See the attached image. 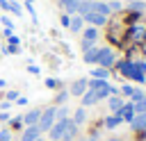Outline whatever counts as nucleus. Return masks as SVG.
Masks as SVG:
<instances>
[{
    "label": "nucleus",
    "instance_id": "1",
    "mask_svg": "<svg viewBox=\"0 0 146 141\" xmlns=\"http://www.w3.org/2000/svg\"><path fill=\"white\" fill-rule=\"evenodd\" d=\"M119 70H121L125 77L135 80V82H146V75H144L141 70H137L135 61H121V64H119Z\"/></svg>",
    "mask_w": 146,
    "mask_h": 141
},
{
    "label": "nucleus",
    "instance_id": "2",
    "mask_svg": "<svg viewBox=\"0 0 146 141\" xmlns=\"http://www.w3.org/2000/svg\"><path fill=\"white\" fill-rule=\"evenodd\" d=\"M55 125V107H48L46 111H41V116H39V123H36V127L41 130V132H48L50 127Z\"/></svg>",
    "mask_w": 146,
    "mask_h": 141
},
{
    "label": "nucleus",
    "instance_id": "3",
    "mask_svg": "<svg viewBox=\"0 0 146 141\" xmlns=\"http://www.w3.org/2000/svg\"><path fill=\"white\" fill-rule=\"evenodd\" d=\"M89 89H94V91L100 96V100L107 98L110 93H114V89L107 84V80H91V82H89Z\"/></svg>",
    "mask_w": 146,
    "mask_h": 141
},
{
    "label": "nucleus",
    "instance_id": "4",
    "mask_svg": "<svg viewBox=\"0 0 146 141\" xmlns=\"http://www.w3.org/2000/svg\"><path fill=\"white\" fill-rule=\"evenodd\" d=\"M96 64L103 66V68H110V66L114 64V52H112V48H100V50H98V59H96Z\"/></svg>",
    "mask_w": 146,
    "mask_h": 141
},
{
    "label": "nucleus",
    "instance_id": "5",
    "mask_svg": "<svg viewBox=\"0 0 146 141\" xmlns=\"http://www.w3.org/2000/svg\"><path fill=\"white\" fill-rule=\"evenodd\" d=\"M68 121V118H66ZM66 121H55V125L48 130L50 132V141H59L64 136V130H66Z\"/></svg>",
    "mask_w": 146,
    "mask_h": 141
},
{
    "label": "nucleus",
    "instance_id": "6",
    "mask_svg": "<svg viewBox=\"0 0 146 141\" xmlns=\"http://www.w3.org/2000/svg\"><path fill=\"white\" fill-rule=\"evenodd\" d=\"M87 89H89V82L84 80V77H80V80H75L73 84H71V96H84L87 93Z\"/></svg>",
    "mask_w": 146,
    "mask_h": 141
},
{
    "label": "nucleus",
    "instance_id": "7",
    "mask_svg": "<svg viewBox=\"0 0 146 141\" xmlns=\"http://www.w3.org/2000/svg\"><path fill=\"white\" fill-rule=\"evenodd\" d=\"M82 20H84V23H91V25H103V23H107V16L96 14V11H87V14L82 16Z\"/></svg>",
    "mask_w": 146,
    "mask_h": 141
},
{
    "label": "nucleus",
    "instance_id": "8",
    "mask_svg": "<svg viewBox=\"0 0 146 141\" xmlns=\"http://www.w3.org/2000/svg\"><path fill=\"white\" fill-rule=\"evenodd\" d=\"M41 136V130L36 127V125H27L25 130H23V136H21V141H36Z\"/></svg>",
    "mask_w": 146,
    "mask_h": 141
},
{
    "label": "nucleus",
    "instance_id": "9",
    "mask_svg": "<svg viewBox=\"0 0 146 141\" xmlns=\"http://www.w3.org/2000/svg\"><path fill=\"white\" fill-rule=\"evenodd\" d=\"M116 116H119L121 121H128V123H130V121L135 118V109H132V102H128V105H123V107H121V109L116 111Z\"/></svg>",
    "mask_w": 146,
    "mask_h": 141
},
{
    "label": "nucleus",
    "instance_id": "10",
    "mask_svg": "<svg viewBox=\"0 0 146 141\" xmlns=\"http://www.w3.org/2000/svg\"><path fill=\"white\" fill-rule=\"evenodd\" d=\"M91 11L103 14V16H110V14H112V11H110V5L103 2V0H91Z\"/></svg>",
    "mask_w": 146,
    "mask_h": 141
},
{
    "label": "nucleus",
    "instance_id": "11",
    "mask_svg": "<svg viewBox=\"0 0 146 141\" xmlns=\"http://www.w3.org/2000/svg\"><path fill=\"white\" fill-rule=\"evenodd\" d=\"M98 100H100V96H98L94 89H87V93L82 96V105H80V107H89V105H96Z\"/></svg>",
    "mask_w": 146,
    "mask_h": 141
},
{
    "label": "nucleus",
    "instance_id": "12",
    "mask_svg": "<svg viewBox=\"0 0 146 141\" xmlns=\"http://www.w3.org/2000/svg\"><path fill=\"white\" fill-rule=\"evenodd\" d=\"M75 134H78V125H75L73 121H66V130H64V136H62L59 141H73Z\"/></svg>",
    "mask_w": 146,
    "mask_h": 141
},
{
    "label": "nucleus",
    "instance_id": "13",
    "mask_svg": "<svg viewBox=\"0 0 146 141\" xmlns=\"http://www.w3.org/2000/svg\"><path fill=\"white\" fill-rule=\"evenodd\" d=\"M130 125H132V130H137V132L146 130V111H144V114H135V118L130 121Z\"/></svg>",
    "mask_w": 146,
    "mask_h": 141
},
{
    "label": "nucleus",
    "instance_id": "14",
    "mask_svg": "<svg viewBox=\"0 0 146 141\" xmlns=\"http://www.w3.org/2000/svg\"><path fill=\"white\" fill-rule=\"evenodd\" d=\"M98 50H100V48H89V50H84V52H82V61H84V64H96Z\"/></svg>",
    "mask_w": 146,
    "mask_h": 141
},
{
    "label": "nucleus",
    "instance_id": "15",
    "mask_svg": "<svg viewBox=\"0 0 146 141\" xmlns=\"http://www.w3.org/2000/svg\"><path fill=\"white\" fill-rule=\"evenodd\" d=\"M39 116H41V111L39 109H32V111H27L23 116V121H25V125H36L39 123Z\"/></svg>",
    "mask_w": 146,
    "mask_h": 141
},
{
    "label": "nucleus",
    "instance_id": "16",
    "mask_svg": "<svg viewBox=\"0 0 146 141\" xmlns=\"http://www.w3.org/2000/svg\"><path fill=\"white\" fill-rule=\"evenodd\" d=\"M0 7L5 9V11H14L16 16H21L23 11H21V7H16V2H9V0H0Z\"/></svg>",
    "mask_w": 146,
    "mask_h": 141
},
{
    "label": "nucleus",
    "instance_id": "17",
    "mask_svg": "<svg viewBox=\"0 0 146 141\" xmlns=\"http://www.w3.org/2000/svg\"><path fill=\"white\" fill-rule=\"evenodd\" d=\"M128 9L135 11V14H141V11L146 9V2H141V0H132V2H128Z\"/></svg>",
    "mask_w": 146,
    "mask_h": 141
},
{
    "label": "nucleus",
    "instance_id": "18",
    "mask_svg": "<svg viewBox=\"0 0 146 141\" xmlns=\"http://www.w3.org/2000/svg\"><path fill=\"white\" fill-rule=\"evenodd\" d=\"M82 23H84L82 16H73L71 23H68V30H71V32H80V30H82Z\"/></svg>",
    "mask_w": 146,
    "mask_h": 141
},
{
    "label": "nucleus",
    "instance_id": "19",
    "mask_svg": "<svg viewBox=\"0 0 146 141\" xmlns=\"http://www.w3.org/2000/svg\"><path fill=\"white\" fill-rule=\"evenodd\" d=\"M130 36H132V39H135V41H141V39H144V36H146V30H144V27H141V25H135V27H132V30H130Z\"/></svg>",
    "mask_w": 146,
    "mask_h": 141
},
{
    "label": "nucleus",
    "instance_id": "20",
    "mask_svg": "<svg viewBox=\"0 0 146 141\" xmlns=\"http://www.w3.org/2000/svg\"><path fill=\"white\" fill-rule=\"evenodd\" d=\"M91 75H94L96 80H107V77H110V70L103 68V66H96V68L91 70Z\"/></svg>",
    "mask_w": 146,
    "mask_h": 141
},
{
    "label": "nucleus",
    "instance_id": "21",
    "mask_svg": "<svg viewBox=\"0 0 146 141\" xmlns=\"http://www.w3.org/2000/svg\"><path fill=\"white\" fill-rule=\"evenodd\" d=\"M84 121H87V111H84V107H78L75 109V116H73V123L75 125H82Z\"/></svg>",
    "mask_w": 146,
    "mask_h": 141
},
{
    "label": "nucleus",
    "instance_id": "22",
    "mask_svg": "<svg viewBox=\"0 0 146 141\" xmlns=\"http://www.w3.org/2000/svg\"><path fill=\"white\" fill-rule=\"evenodd\" d=\"M132 109H135V114H144V111H146V96H144L141 100H135V102H132Z\"/></svg>",
    "mask_w": 146,
    "mask_h": 141
},
{
    "label": "nucleus",
    "instance_id": "23",
    "mask_svg": "<svg viewBox=\"0 0 146 141\" xmlns=\"http://www.w3.org/2000/svg\"><path fill=\"white\" fill-rule=\"evenodd\" d=\"M121 107H123V100H121L119 96H112V98H110V109H112V111H119Z\"/></svg>",
    "mask_w": 146,
    "mask_h": 141
},
{
    "label": "nucleus",
    "instance_id": "24",
    "mask_svg": "<svg viewBox=\"0 0 146 141\" xmlns=\"http://www.w3.org/2000/svg\"><path fill=\"white\" fill-rule=\"evenodd\" d=\"M68 118V109L66 107H55V121H66Z\"/></svg>",
    "mask_w": 146,
    "mask_h": 141
},
{
    "label": "nucleus",
    "instance_id": "25",
    "mask_svg": "<svg viewBox=\"0 0 146 141\" xmlns=\"http://www.w3.org/2000/svg\"><path fill=\"white\" fill-rule=\"evenodd\" d=\"M82 36H84L87 41H96V39H98V32H96L94 27H87V30L82 32Z\"/></svg>",
    "mask_w": 146,
    "mask_h": 141
},
{
    "label": "nucleus",
    "instance_id": "26",
    "mask_svg": "<svg viewBox=\"0 0 146 141\" xmlns=\"http://www.w3.org/2000/svg\"><path fill=\"white\" fill-rule=\"evenodd\" d=\"M119 123H121V118H119L116 114H114V116H110V118H105V127H110V130H114Z\"/></svg>",
    "mask_w": 146,
    "mask_h": 141
},
{
    "label": "nucleus",
    "instance_id": "27",
    "mask_svg": "<svg viewBox=\"0 0 146 141\" xmlns=\"http://www.w3.org/2000/svg\"><path fill=\"white\" fill-rule=\"evenodd\" d=\"M78 2H80V0H62V7H64L66 11H75V9H78Z\"/></svg>",
    "mask_w": 146,
    "mask_h": 141
},
{
    "label": "nucleus",
    "instance_id": "28",
    "mask_svg": "<svg viewBox=\"0 0 146 141\" xmlns=\"http://www.w3.org/2000/svg\"><path fill=\"white\" fill-rule=\"evenodd\" d=\"M110 5V11H121L123 9V2L121 0H112V2H107Z\"/></svg>",
    "mask_w": 146,
    "mask_h": 141
},
{
    "label": "nucleus",
    "instance_id": "29",
    "mask_svg": "<svg viewBox=\"0 0 146 141\" xmlns=\"http://www.w3.org/2000/svg\"><path fill=\"white\" fill-rule=\"evenodd\" d=\"M0 141H11V132H9V130H2V127H0Z\"/></svg>",
    "mask_w": 146,
    "mask_h": 141
},
{
    "label": "nucleus",
    "instance_id": "30",
    "mask_svg": "<svg viewBox=\"0 0 146 141\" xmlns=\"http://www.w3.org/2000/svg\"><path fill=\"white\" fill-rule=\"evenodd\" d=\"M144 96H146V93H144V91H141V89H135V93H132V96H130V98H132V102H135V100H141V98H144Z\"/></svg>",
    "mask_w": 146,
    "mask_h": 141
},
{
    "label": "nucleus",
    "instance_id": "31",
    "mask_svg": "<svg viewBox=\"0 0 146 141\" xmlns=\"http://www.w3.org/2000/svg\"><path fill=\"white\" fill-rule=\"evenodd\" d=\"M121 93H125V96H132V93H135V89H132L130 84H123V86H121Z\"/></svg>",
    "mask_w": 146,
    "mask_h": 141
},
{
    "label": "nucleus",
    "instance_id": "32",
    "mask_svg": "<svg viewBox=\"0 0 146 141\" xmlns=\"http://www.w3.org/2000/svg\"><path fill=\"white\" fill-rule=\"evenodd\" d=\"M80 48H82V52H84V50H89V48H94V41H87V39H84V41L80 43Z\"/></svg>",
    "mask_w": 146,
    "mask_h": 141
},
{
    "label": "nucleus",
    "instance_id": "33",
    "mask_svg": "<svg viewBox=\"0 0 146 141\" xmlns=\"http://www.w3.org/2000/svg\"><path fill=\"white\" fill-rule=\"evenodd\" d=\"M68 23H71V18H68V16H62V25H64V27H68Z\"/></svg>",
    "mask_w": 146,
    "mask_h": 141
},
{
    "label": "nucleus",
    "instance_id": "34",
    "mask_svg": "<svg viewBox=\"0 0 146 141\" xmlns=\"http://www.w3.org/2000/svg\"><path fill=\"white\" fill-rule=\"evenodd\" d=\"M9 43H11V45H16V43H18V36H14V34H11V36H9Z\"/></svg>",
    "mask_w": 146,
    "mask_h": 141
},
{
    "label": "nucleus",
    "instance_id": "35",
    "mask_svg": "<svg viewBox=\"0 0 146 141\" xmlns=\"http://www.w3.org/2000/svg\"><path fill=\"white\" fill-rule=\"evenodd\" d=\"M66 98H68V96H66V91H64V93H59V98H57V100H59V102H66Z\"/></svg>",
    "mask_w": 146,
    "mask_h": 141
},
{
    "label": "nucleus",
    "instance_id": "36",
    "mask_svg": "<svg viewBox=\"0 0 146 141\" xmlns=\"http://www.w3.org/2000/svg\"><path fill=\"white\" fill-rule=\"evenodd\" d=\"M84 141H98V134H91L89 139H84Z\"/></svg>",
    "mask_w": 146,
    "mask_h": 141
},
{
    "label": "nucleus",
    "instance_id": "37",
    "mask_svg": "<svg viewBox=\"0 0 146 141\" xmlns=\"http://www.w3.org/2000/svg\"><path fill=\"white\" fill-rule=\"evenodd\" d=\"M107 141H121V139H116V136H112V139H107Z\"/></svg>",
    "mask_w": 146,
    "mask_h": 141
},
{
    "label": "nucleus",
    "instance_id": "38",
    "mask_svg": "<svg viewBox=\"0 0 146 141\" xmlns=\"http://www.w3.org/2000/svg\"><path fill=\"white\" fill-rule=\"evenodd\" d=\"M32 2H34V0H25V5H32Z\"/></svg>",
    "mask_w": 146,
    "mask_h": 141
},
{
    "label": "nucleus",
    "instance_id": "39",
    "mask_svg": "<svg viewBox=\"0 0 146 141\" xmlns=\"http://www.w3.org/2000/svg\"><path fill=\"white\" fill-rule=\"evenodd\" d=\"M36 141H46V139H41V136H39V139H36Z\"/></svg>",
    "mask_w": 146,
    "mask_h": 141
},
{
    "label": "nucleus",
    "instance_id": "40",
    "mask_svg": "<svg viewBox=\"0 0 146 141\" xmlns=\"http://www.w3.org/2000/svg\"><path fill=\"white\" fill-rule=\"evenodd\" d=\"M128 2H132V0H128Z\"/></svg>",
    "mask_w": 146,
    "mask_h": 141
}]
</instances>
